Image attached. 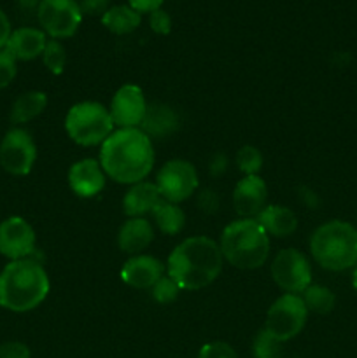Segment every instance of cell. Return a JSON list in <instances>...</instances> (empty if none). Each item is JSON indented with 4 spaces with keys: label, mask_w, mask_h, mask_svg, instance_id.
I'll list each match as a JSON object with an SVG mask.
<instances>
[{
    "label": "cell",
    "mask_w": 357,
    "mask_h": 358,
    "mask_svg": "<svg viewBox=\"0 0 357 358\" xmlns=\"http://www.w3.org/2000/svg\"><path fill=\"white\" fill-rule=\"evenodd\" d=\"M100 164L118 184H139L150 173L154 149L150 138L139 128H122L102 143Z\"/></svg>",
    "instance_id": "1"
},
{
    "label": "cell",
    "mask_w": 357,
    "mask_h": 358,
    "mask_svg": "<svg viewBox=\"0 0 357 358\" xmlns=\"http://www.w3.org/2000/svg\"><path fill=\"white\" fill-rule=\"evenodd\" d=\"M223 252L214 240L192 236L174 248L168 257V276L181 290H200L216 282L223 271Z\"/></svg>",
    "instance_id": "2"
},
{
    "label": "cell",
    "mask_w": 357,
    "mask_h": 358,
    "mask_svg": "<svg viewBox=\"0 0 357 358\" xmlns=\"http://www.w3.org/2000/svg\"><path fill=\"white\" fill-rule=\"evenodd\" d=\"M51 283L46 269L31 259L10 261L0 271V306L14 313L35 310L48 297Z\"/></svg>",
    "instance_id": "3"
},
{
    "label": "cell",
    "mask_w": 357,
    "mask_h": 358,
    "mask_svg": "<svg viewBox=\"0 0 357 358\" xmlns=\"http://www.w3.org/2000/svg\"><path fill=\"white\" fill-rule=\"evenodd\" d=\"M219 247L234 268L258 269L270 255V238L255 219H240L224 227Z\"/></svg>",
    "instance_id": "4"
},
{
    "label": "cell",
    "mask_w": 357,
    "mask_h": 358,
    "mask_svg": "<svg viewBox=\"0 0 357 358\" xmlns=\"http://www.w3.org/2000/svg\"><path fill=\"white\" fill-rule=\"evenodd\" d=\"M310 250L329 271H345L357 264V229L343 220H331L314 231Z\"/></svg>",
    "instance_id": "5"
},
{
    "label": "cell",
    "mask_w": 357,
    "mask_h": 358,
    "mask_svg": "<svg viewBox=\"0 0 357 358\" xmlns=\"http://www.w3.org/2000/svg\"><path fill=\"white\" fill-rule=\"evenodd\" d=\"M114 121L111 112L98 101H80L69 110L65 129L70 138L83 147L104 143L112 135Z\"/></svg>",
    "instance_id": "6"
},
{
    "label": "cell",
    "mask_w": 357,
    "mask_h": 358,
    "mask_svg": "<svg viewBox=\"0 0 357 358\" xmlns=\"http://www.w3.org/2000/svg\"><path fill=\"white\" fill-rule=\"evenodd\" d=\"M308 310L303 297L298 294H284L270 306L265 331L280 343L296 338L307 324Z\"/></svg>",
    "instance_id": "7"
},
{
    "label": "cell",
    "mask_w": 357,
    "mask_h": 358,
    "mask_svg": "<svg viewBox=\"0 0 357 358\" xmlns=\"http://www.w3.org/2000/svg\"><path fill=\"white\" fill-rule=\"evenodd\" d=\"M37 17L44 34L52 38H66L80 27L83 13L76 0H41Z\"/></svg>",
    "instance_id": "8"
},
{
    "label": "cell",
    "mask_w": 357,
    "mask_h": 358,
    "mask_svg": "<svg viewBox=\"0 0 357 358\" xmlns=\"http://www.w3.org/2000/svg\"><path fill=\"white\" fill-rule=\"evenodd\" d=\"M37 159V147L30 133L13 128L0 142V166L10 175H28Z\"/></svg>",
    "instance_id": "9"
},
{
    "label": "cell",
    "mask_w": 357,
    "mask_h": 358,
    "mask_svg": "<svg viewBox=\"0 0 357 358\" xmlns=\"http://www.w3.org/2000/svg\"><path fill=\"white\" fill-rule=\"evenodd\" d=\"M272 276L287 294H301L310 287L312 268L304 254L296 248H286L276 254L272 264Z\"/></svg>",
    "instance_id": "10"
},
{
    "label": "cell",
    "mask_w": 357,
    "mask_h": 358,
    "mask_svg": "<svg viewBox=\"0 0 357 358\" xmlns=\"http://www.w3.org/2000/svg\"><path fill=\"white\" fill-rule=\"evenodd\" d=\"M156 185L161 198L177 205L196 191L198 173L189 161L172 159L158 171Z\"/></svg>",
    "instance_id": "11"
},
{
    "label": "cell",
    "mask_w": 357,
    "mask_h": 358,
    "mask_svg": "<svg viewBox=\"0 0 357 358\" xmlns=\"http://www.w3.org/2000/svg\"><path fill=\"white\" fill-rule=\"evenodd\" d=\"M35 250V231L21 217H9L0 222V254L10 261L28 259Z\"/></svg>",
    "instance_id": "12"
},
{
    "label": "cell",
    "mask_w": 357,
    "mask_h": 358,
    "mask_svg": "<svg viewBox=\"0 0 357 358\" xmlns=\"http://www.w3.org/2000/svg\"><path fill=\"white\" fill-rule=\"evenodd\" d=\"M147 110V101L142 90L135 84H125L115 91L111 103V117L114 124L122 128H136L142 124Z\"/></svg>",
    "instance_id": "13"
},
{
    "label": "cell",
    "mask_w": 357,
    "mask_h": 358,
    "mask_svg": "<svg viewBox=\"0 0 357 358\" xmlns=\"http://www.w3.org/2000/svg\"><path fill=\"white\" fill-rule=\"evenodd\" d=\"M268 187L259 175H245L233 191V205L241 219H255L266 208Z\"/></svg>",
    "instance_id": "14"
},
{
    "label": "cell",
    "mask_w": 357,
    "mask_h": 358,
    "mask_svg": "<svg viewBox=\"0 0 357 358\" xmlns=\"http://www.w3.org/2000/svg\"><path fill=\"white\" fill-rule=\"evenodd\" d=\"M69 185L80 198H93L105 187V171L100 161L80 159L69 170Z\"/></svg>",
    "instance_id": "15"
},
{
    "label": "cell",
    "mask_w": 357,
    "mask_h": 358,
    "mask_svg": "<svg viewBox=\"0 0 357 358\" xmlns=\"http://www.w3.org/2000/svg\"><path fill=\"white\" fill-rule=\"evenodd\" d=\"M164 266L150 255H135L121 269V280L133 289H153L163 278Z\"/></svg>",
    "instance_id": "16"
},
{
    "label": "cell",
    "mask_w": 357,
    "mask_h": 358,
    "mask_svg": "<svg viewBox=\"0 0 357 358\" xmlns=\"http://www.w3.org/2000/svg\"><path fill=\"white\" fill-rule=\"evenodd\" d=\"M46 44H48V41H46L44 31L31 27H23L10 34L6 49L13 55L16 62L18 59L30 62V59H35L44 52Z\"/></svg>",
    "instance_id": "17"
},
{
    "label": "cell",
    "mask_w": 357,
    "mask_h": 358,
    "mask_svg": "<svg viewBox=\"0 0 357 358\" xmlns=\"http://www.w3.org/2000/svg\"><path fill=\"white\" fill-rule=\"evenodd\" d=\"M154 240L153 226L144 217H132L121 226L118 233V247L125 254H139L146 250Z\"/></svg>",
    "instance_id": "18"
},
{
    "label": "cell",
    "mask_w": 357,
    "mask_h": 358,
    "mask_svg": "<svg viewBox=\"0 0 357 358\" xmlns=\"http://www.w3.org/2000/svg\"><path fill=\"white\" fill-rule=\"evenodd\" d=\"M160 189L156 184L150 182H139L126 192L122 199V212L132 219V217H142L146 213H153L158 203L161 201Z\"/></svg>",
    "instance_id": "19"
},
{
    "label": "cell",
    "mask_w": 357,
    "mask_h": 358,
    "mask_svg": "<svg viewBox=\"0 0 357 358\" xmlns=\"http://www.w3.org/2000/svg\"><path fill=\"white\" fill-rule=\"evenodd\" d=\"M259 224L262 226V229L268 233V236L276 238H286L289 234H293L298 227V219L294 215V212L287 206L280 205H270L255 217Z\"/></svg>",
    "instance_id": "20"
},
{
    "label": "cell",
    "mask_w": 357,
    "mask_h": 358,
    "mask_svg": "<svg viewBox=\"0 0 357 358\" xmlns=\"http://www.w3.org/2000/svg\"><path fill=\"white\" fill-rule=\"evenodd\" d=\"M178 126L177 114L167 105H147L142 121V131L147 136H167L174 133Z\"/></svg>",
    "instance_id": "21"
},
{
    "label": "cell",
    "mask_w": 357,
    "mask_h": 358,
    "mask_svg": "<svg viewBox=\"0 0 357 358\" xmlns=\"http://www.w3.org/2000/svg\"><path fill=\"white\" fill-rule=\"evenodd\" d=\"M48 107V94L42 91H27L20 94L10 107L9 119L13 124H24L41 115Z\"/></svg>",
    "instance_id": "22"
},
{
    "label": "cell",
    "mask_w": 357,
    "mask_h": 358,
    "mask_svg": "<svg viewBox=\"0 0 357 358\" xmlns=\"http://www.w3.org/2000/svg\"><path fill=\"white\" fill-rule=\"evenodd\" d=\"M142 21L140 14L130 6L108 7L107 13L102 16V24L115 35H126L136 30Z\"/></svg>",
    "instance_id": "23"
},
{
    "label": "cell",
    "mask_w": 357,
    "mask_h": 358,
    "mask_svg": "<svg viewBox=\"0 0 357 358\" xmlns=\"http://www.w3.org/2000/svg\"><path fill=\"white\" fill-rule=\"evenodd\" d=\"M153 217L161 233L164 234L181 233L186 224V215L182 208H178V205H175V203L167 201V199H161L158 203L156 208L153 210Z\"/></svg>",
    "instance_id": "24"
},
{
    "label": "cell",
    "mask_w": 357,
    "mask_h": 358,
    "mask_svg": "<svg viewBox=\"0 0 357 358\" xmlns=\"http://www.w3.org/2000/svg\"><path fill=\"white\" fill-rule=\"evenodd\" d=\"M303 303L308 311L326 315L335 308V294L322 285H310L303 292Z\"/></svg>",
    "instance_id": "25"
},
{
    "label": "cell",
    "mask_w": 357,
    "mask_h": 358,
    "mask_svg": "<svg viewBox=\"0 0 357 358\" xmlns=\"http://www.w3.org/2000/svg\"><path fill=\"white\" fill-rule=\"evenodd\" d=\"M42 59H44V65L48 66L49 72L59 76L66 65V51L62 42L48 41L44 52H42Z\"/></svg>",
    "instance_id": "26"
},
{
    "label": "cell",
    "mask_w": 357,
    "mask_h": 358,
    "mask_svg": "<svg viewBox=\"0 0 357 358\" xmlns=\"http://www.w3.org/2000/svg\"><path fill=\"white\" fill-rule=\"evenodd\" d=\"M237 164L245 175H258L262 168V154L258 147L244 145L237 154Z\"/></svg>",
    "instance_id": "27"
},
{
    "label": "cell",
    "mask_w": 357,
    "mask_h": 358,
    "mask_svg": "<svg viewBox=\"0 0 357 358\" xmlns=\"http://www.w3.org/2000/svg\"><path fill=\"white\" fill-rule=\"evenodd\" d=\"M255 358H282V343L276 341L266 331H261L254 339Z\"/></svg>",
    "instance_id": "28"
},
{
    "label": "cell",
    "mask_w": 357,
    "mask_h": 358,
    "mask_svg": "<svg viewBox=\"0 0 357 358\" xmlns=\"http://www.w3.org/2000/svg\"><path fill=\"white\" fill-rule=\"evenodd\" d=\"M178 292H181V289H178V285L170 278V276H163V278L158 280L156 285L153 287V297L160 304L174 303V301L177 299Z\"/></svg>",
    "instance_id": "29"
},
{
    "label": "cell",
    "mask_w": 357,
    "mask_h": 358,
    "mask_svg": "<svg viewBox=\"0 0 357 358\" xmlns=\"http://www.w3.org/2000/svg\"><path fill=\"white\" fill-rule=\"evenodd\" d=\"M16 59L7 49H0V90L9 86L16 77Z\"/></svg>",
    "instance_id": "30"
},
{
    "label": "cell",
    "mask_w": 357,
    "mask_h": 358,
    "mask_svg": "<svg viewBox=\"0 0 357 358\" xmlns=\"http://www.w3.org/2000/svg\"><path fill=\"white\" fill-rule=\"evenodd\" d=\"M198 358H238V355L227 343L214 341L200 350Z\"/></svg>",
    "instance_id": "31"
},
{
    "label": "cell",
    "mask_w": 357,
    "mask_h": 358,
    "mask_svg": "<svg viewBox=\"0 0 357 358\" xmlns=\"http://www.w3.org/2000/svg\"><path fill=\"white\" fill-rule=\"evenodd\" d=\"M149 24H150V28H153L154 34L168 35L172 30L170 14L163 9L154 10V13H150V16H149Z\"/></svg>",
    "instance_id": "32"
},
{
    "label": "cell",
    "mask_w": 357,
    "mask_h": 358,
    "mask_svg": "<svg viewBox=\"0 0 357 358\" xmlns=\"http://www.w3.org/2000/svg\"><path fill=\"white\" fill-rule=\"evenodd\" d=\"M30 348L24 343L7 341L0 345V358H30Z\"/></svg>",
    "instance_id": "33"
},
{
    "label": "cell",
    "mask_w": 357,
    "mask_h": 358,
    "mask_svg": "<svg viewBox=\"0 0 357 358\" xmlns=\"http://www.w3.org/2000/svg\"><path fill=\"white\" fill-rule=\"evenodd\" d=\"M111 0H80V13L88 16H104L108 10Z\"/></svg>",
    "instance_id": "34"
},
{
    "label": "cell",
    "mask_w": 357,
    "mask_h": 358,
    "mask_svg": "<svg viewBox=\"0 0 357 358\" xmlns=\"http://www.w3.org/2000/svg\"><path fill=\"white\" fill-rule=\"evenodd\" d=\"M130 7L135 9L136 13L142 14V13H154V10L161 9V3L163 0H128Z\"/></svg>",
    "instance_id": "35"
},
{
    "label": "cell",
    "mask_w": 357,
    "mask_h": 358,
    "mask_svg": "<svg viewBox=\"0 0 357 358\" xmlns=\"http://www.w3.org/2000/svg\"><path fill=\"white\" fill-rule=\"evenodd\" d=\"M10 34H13V31H10L9 17H7L6 13L0 9V49H6Z\"/></svg>",
    "instance_id": "36"
},
{
    "label": "cell",
    "mask_w": 357,
    "mask_h": 358,
    "mask_svg": "<svg viewBox=\"0 0 357 358\" xmlns=\"http://www.w3.org/2000/svg\"><path fill=\"white\" fill-rule=\"evenodd\" d=\"M352 285H354V289L357 290V264H356V269H354V276H352Z\"/></svg>",
    "instance_id": "37"
}]
</instances>
